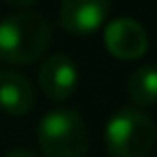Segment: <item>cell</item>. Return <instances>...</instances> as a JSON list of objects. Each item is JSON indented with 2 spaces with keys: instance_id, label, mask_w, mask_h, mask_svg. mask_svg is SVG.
<instances>
[{
  "instance_id": "obj_1",
  "label": "cell",
  "mask_w": 157,
  "mask_h": 157,
  "mask_svg": "<svg viewBox=\"0 0 157 157\" xmlns=\"http://www.w3.org/2000/svg\"><path fill=\"white\" fill-rule=\"evenodd\" d=\"M51 42V25L39 12H16L0 21V60L30 65L44 56Z\"/></svg>"
},
{
  "instance_id": "obj_2",
  "label": "cell",
  "mask_w": 157,
  "mask_h": 157,
  "mask_svg": "<svg viewBox=\"0 0 157 157\" xmlns=\"http://www.w3.org/2000/svg\"><path fill=\"white\" fill-rule=\"evenodd\" d=\"M157 141L155 120L143 109H118L106 120L104 146L109 157H148Z\"/></svg>"
},
{
  "instance_id": "obj_3",
  "label": "cell",
  "mask_w": 157,
  "mask_h": 157,
  "mask_svg": "<svg viewBox=\"0 0 157 157\" xmlns=\"http://www.w3.org/2000/svg\"><path fill=\"white\" fill-rule=\"evenodd\" d=\"M37 143L44 157H86L88 127L74 109H56L39 120Z\"/></svg>"
},
{
  "instance_id": "obj_4",
  "label": "cell",
  "mask_w": 157,
  "mask_h": 157,
  "mask_svg": "<svg viewBox=\"0 0 157 157\" xmlns=\"http://www.w3.org/2000/svg\"><path fill=\"white\" fill-rule=\"evenodd\" d=\"M104 46L118 60H139L148 51V33L136 19L118 16L104 28Z\"/></svg>"
},
{
  "instance_id": "obj_5",
  "label": "cell",
  "mask_w": 157,
  "mask_h": 157,
  "mask_svg": "<svg viewBox=\"0 0 157 157\" xmlns=\"http://www.w3.org/2000/svg\"><path fill=\"white\" fill-rule=\"evenodd\" d=\"M39 88L53 102H65L74 95L78 86V67L65 53H51L39 65Z\"/></svg>"
},
{
  "instance_id": "obj_6",
  "label": "cell",
  "mask_w": 157,
  "mask_h": 157,
  "mask_svg": "<svg viewBox=\"0 0 157 157\" xmlns=\"http://www.w3.org/2000/svg\"><path fill=\"white\" fill-rule=\"evenodd\" d=\"M111 12V0H63L58 23L72 35H93Z\"/></svg>"
},
{
  "instance_id": "obj_7",
  "label": "cell",
  "mask_w": 157,
  "mask_h": 157,
  "mask_svg": "<svg viewBox=\"0 0 157 157\" xmlns=\"http://www.w3.org/2000/svg\"><path fill=\"white\" fill-rule=\"evenodd\" d=\"M35 106V88L28 76L14 69H0V109L7 116L21 118Z\"/></svg>"
},
{
  "instance_id": "obj_8",
  "label": "cell",
  "mask_w": 157,
  "mask_h": 157,
  "mask_svg": "<svg viewBox=\"0 0 157 157\" xmlns=\"http://www.w3.org/2000/svg\"><path fill=\"white\" fill-rule=\"evenodd\" d=\"M127 97L136 109L155 106L157 104V67L141 65L127 78Z\"/></svg>"
},
{
  "instance_id": "obj_9",
  "label": "cell",
  "mask_w": 157,
  "mask_h": 157,
  "mask_svg": "<svg viewBox=\"0 0 157 157\" xmlns=\"http://www.w3.org/2000/svg\"><path fill=\"white\" fill-rule=\"evenodd\" d=\"M5 5H10V7H16V10H28L30 5H35L37 0H2Z\"/></svg>"
},
{
  "instance_id": "obj_10",
  "label": "cell",
  "mask_w": 157,
  "mask_h": 157,
  "mask_svg": "<svg viewBox=\"0 0 157 157\" xmlns=\"http://www.w3.org/2000/svg\"><path fill=\"white\" fill-rule=\"evenodd\" d=\"M5 157H37V155L30 152V150H25V148H14V150H10Z\"/></svg>"
}]
</instances>
